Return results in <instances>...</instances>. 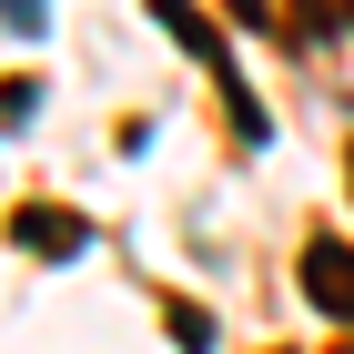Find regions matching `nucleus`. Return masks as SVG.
Returning a JSON list of instances; mask_svg holds the SVG:
<instances>
[{"label":"nucleus","instance_id":"nucleus-3","mask_svg":"<svg viewBox=\"0 0 354 354\" xmlns=\"http://www.w3.org/2000/svg\"><path fill=\"white\" fill-rule=\"evenodd\" d=\"M162 30H172V41H183V51H203V61H223V82H233V51H223V30L203 21V10H183V0H172V10H162Z\"/></svg>","mask_w":354,"mask_h":354},{"label":"nucleus","instance_id":"nucleus-4","mask_svg":"<svg viewBox=\"0 0 354 354\" xmlns=\"http://www.w3.org/2000/svg\"><path fill=\"white\" fill-rule=\"evenodd\" d=\"M172 344L203 354V344H213V314H203V304H172Z\"/></svg>","mask_w":354,"mask_h":354},{"label":"nucleus","instance_id":"nucleus-1","mask_svg":"<svg viewBox=\"0 0 354 354\" xmlns=\"http://www.w3.org/2000/svg\"><path fill=\"white\" fill-rule=\"evenodd\" d=\"M294 273H304V304H314V314H334V324H354V243H334V233H314Z\"/></svg>","mask_w":354,"mask_h":354},{"label":"nucleus","instance_id":"nucleus-2","mask_svg":"<svg viewBox=\"0 0 354 354\" xmlns=\"http://www.w3.org/2000/svg\"><path fill=\"white\" fill-rule=\"evenodd\" d=\"M10 243L61 263V253H82V243H91V223H82V213H61V203H21V213H10Z\"/></svg>","mask_w":354,"mask_h":354},{"label":"nucleus","instance_id":"nucleus-5","mask_svg":"<svg viewBox=\"0 0 354 354\" xmlns=\"http://www.w3.org/2000/svg\"><path fill=\"white\" fill-rule=\"evenodd\" d=\"M344 162H354V152H344Z\"/></svg>","mask_w":354,"mask_h":354}]
</instances>
